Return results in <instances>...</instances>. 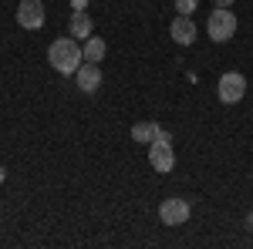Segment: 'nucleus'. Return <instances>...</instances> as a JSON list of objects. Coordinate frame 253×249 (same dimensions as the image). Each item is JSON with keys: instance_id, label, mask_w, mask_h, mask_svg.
Listing matches in <instances>:
<instances>
[{"instance_id": "15", "label": "nucleus", "mask_w": 253, "mask_h": 249, "mask_svg": "<svg viewBox=\"0 0 253 249\" xmlns=\"http://www.w3.org/2000/svg\"><path fill=\"white\" fill-rule=\"evenodd\" d=\"M3 178H7V172H3V165H0V185H3Z\"/></svg>"}, {"instance_id": "4", "label": "nucleus", "mask_w": 253, "mask_h": 249, "mask_svg": "<svg viewBox=\"0 0 253 249\" xmlns=\"http://www.w3.org/2000/svg\"><path fill=\"white\" fill-rule=\"evenodd\" d=\"M243 95H247V77L240 74V71H226V74L219 77L216 98H219L223 105H236V101H243Z\"/></svg>"}, {"instance_id": "13", "label": "nucleus", "mask_w": 253, "mask_h": 249, "mask_svg": "<svg viewBox=\"0 0 253 249\" xmlns=\"http://www.w3.org/2000/svg\"><path fill=\"white\" fill-rule=\"evenodd\" d=\"M71 7H75V10H84V7H88V0H71Z\"/></svg>"}, {"instance_id": "16", "label": "nucleus", "mask_w": 253, "mask_h": 249, "mask_svg": "<svg viewBox=\"0 0 253 249\" xmlns=\"http://www.w3.org/2000/svg\"><path fill=\"white\" fill-rule=\"evenodd\" d=\"M247 222H250V229H253V212H250V219H247Z\"/></svg>"}, {"instance_id": "6", "label": "nucleus", "mask_w": 253, "mask_h": 249, "mask_svg": "<svg viewBox=\"0 0 253 249\" xmlns=\"http://www.w3.org/2000/svg\"><path fill=\"white\" fill-rule=\"evenodd\" d=\"M44 3L41 0H20L17 3V24L24 31H41L44 27Z\"/></svg>"}, {"instance_id": "7", "label": "nucleus", "mask_w": 253, "mask_h": 249, "mask_svg": "<svg viewBox=\"0 0 253 249\" xmlns=\"http://www.w3.org/2000/svg\"><path fill=\"white\" fill-rule=\"evenodd\" d=\"M75 84H78V91H84V95H95L98 88H101V68H98L95 61H84L78 71H75Z\"/></svg>"}, {"instance_id": "10", "label": "nucleus", "mask_w": 253, "mask_h": 249, "mask_svg": "<svg viewBox=\"0 0 253 249\" xmlns=\"http://www.w3.org/2000/svg\"><path fill=\"white\" fill-rule=\"evenodd\" d=\"M81 51H84V61H95V64H101V58L108 54V44H105L101 37H95V34H91V37H84Z\"/></svg>"}, {"instance_id": "5", "label": "nucleus", "mask_w": 253, "mask_h": 249, "mask_svg": "<svg viewBox=\"0 0 253 249\" xmlns=\"http://www.w3.org/2000/svg\"><path fill=\"white\" fill-rule=\"evenodd\" d=\"M189 215H193V209L186 199H162V206H159V219L166 226H186Z\"/></svg>"}, {"instance_id": "9", "label": "nucleus", "mask_w": 253, "mask_h": 249, "mask_svg": "<svg viewBox=\"0 0 253 249\" xmlns=\"http://www.w3.org/2000/svg\"><path fill=\"white\" fill-rule=\"evenodd\" d=\"M68 27H71V37H91L95 34V24H91V14L88 10H75Z\"/></svg>"}, {"instance_id": "2", "label": "nucleus", "mask_w": 253, "mask_h": 249, "mask_svg": "<svg viewBox=\"0 0 253 249\" xmlns=\"http://www.w3.org/2000/svg\"><path fill=\"white\" fill-rule=\"evenodd\" d=\"M149 165L156 172H172L175 169V152H172V135L166 128H159L156 142L149 145Z\"/></svg>"}, {"instance_id": "11", "label": "nucleus", "mask_w": 253, "mask_h": 249, "mask_svg": "<svg viewBox=\"0 0 253 249\" xmlns=\"http://www.w3.org/2000/svg\"><path fill=\"white\" fill-rule=\"evenodd\" d=\"M159 128H162V125H156V121H138V125H132V138H135L138 145H152Z\"/></svg>"}, {"instance_id": "8", "label": "nucleus", "mask_w": 253, "mask_h": 249, "mask_svg": "<svg viewBox=\"0 0 253 249\" xmlns=\"http://www.w3.org/2000/svg\"><path fill=\"white\" fill-rule=\"evenodd\" d=\"M169 37L175 40V44H182V47H189L196 40V24L189 14H179V17H172V24H169Z\"/></svg>"}, {"instance_id": "1", "label": "nucleus", "mask_w": 253, "mask_h": 249, "mask_svg": "<svg viewBox=\"0 0 253 249\" xmlns=\"http://www.w3.org/2000/svg\"><path fill=\"white\" fill-rule=\"evenodd\" d=\"M47 64L58 71V74H75L81 64H84V51L75 37H58L47 47Z\"/></svg>"}, {"instance_id": "12", "label": "nucleus", "mask_w": 253, "mask_h": 249, "mask_svg": "<svg viewBox=\"0 0 253 249\" xmlns=\"http://www.w3.org/2000/svg\"><path fill=\"white\" fill-rule=\"evenodd\" d=\"M196 7H199V0H175V10H179V14H189V17H193Z\"/></svg>"}, {"instance_id": "14", "label": "nucleus", "mask_w": 253, "mask_h": 249, "mask_svg": "<svg viewBox=\"0 0 253 249\" xmlns=\"http://www.w3.org/2000/svg\"><path fill=\"white\" fill-rule=\"evenodd\" d=\"M216 7H233V0H216Z\"/></svg>"}, {"instance_id": "3", "label": "nucleus", "mask_w": 253, "mask_h": 249, "mask_svg": "<svg viewBox=\"0 0 253 249\" xmlns=\"http://www.w3.org/2000/svg\"><path fill=\"white\" fill-rule=\"evenodd\" d=\"M206 34L216 44H226L236 34V14L230 7H216L213 14H210V20H206Z\"/></svg>"}]
</instances>
